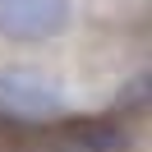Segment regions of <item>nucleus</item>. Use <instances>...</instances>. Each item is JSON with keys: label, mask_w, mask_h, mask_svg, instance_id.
Instances as JSON below:
<instances>
[{"label": "nucleus", "mask_w": 152, "mask_h": 152, "mask_svg": "<svg viewBox=\"0 0 152 152\" xmlns=\"http://www.w3.org/2000/svg\"><path fill=\"white\" fill-rule=\"evenodd\" d=\"M69 28V0H0V37L37 46Z\"/></svg>", "instance_id": "2"}, {"label": "nucleus", "mask_w": 152, "mask_h": 152, "mask_svg": "<svg viewBox=\"0 0 152 152\" xmlns=\"http://www.w3.org/2000/svg\"><path fill=\"white\" fill-rule=\"evenodd\" d=\"M60 129H65L83 152H111V148H115V138H120L111 120H92V115H74V120H65Z\"/></svg>", "instance_id": "3"}, {"label": "nucleus", "mask_w": 152, "mask_h": 152, "mask_svg": "<svg viewBox=\"0 0 152 152\" xmlns=\"http://www.w3.org/2000/svg\"><path fill=\"white\" fill-rule=\"evenodd\" d=\"M0 115L19 124H51L65 115V88L28 65L0 69Z\"/></svg>", "instance_id": "1"}]
</instances>
